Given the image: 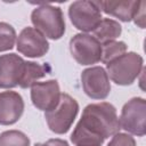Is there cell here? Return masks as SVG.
I'll return each mask as SVG.
<instances>
[{
	"label": "cell",
	"instance_id": "cell-1",
	"mask_svg": "<svg viewBox=\"0 0 146 146\" xmlns=\"http://www.w3.org/2000/svg\"><path fill=\"white\" fill-rule=\"evenodd\" d=\"M120 129L116 108L112 104H89L71 135V141L74 146H102L106 138L120 132Z\"/></svg>",
	"mask_w": 146,
	"mask_h": 146
},
{
	"label": "cell",
	"instance_id": "cell-4",
	"mask_svg": "<svg viewBox=\"0 0 146 146\" xmlns=\"http://www.w3.org/2000/svg\"><path fill=\"white\" fill-rule=\"evenodd\" d=\"M143 57L133 51L124 52L106 64L108 78L119 86H129L135 82L143 70Z\"/></svg>",
	"mask_w": 146,
	"mask_h": 146
},
{
	"label": "cell",
	"instance_id": "cell-2",
	"mask_svg": "<svg viewBox=\"0 0 146 146\" xmlns=\"http://www.w3.org/2000/svg\"><path fill=\"white\" fill-rule=\"evenodd\" d=\"M46 74L44 66L34 62H26L16 54L0 56V88L2 89L17 86L23 89L30 88Z\"/></svg>",
	"mask_w": 146,
	"mask_h": 146
},
{
	"label": "cell",
	"instance_id": "cell-14",
	"mask_svg": "<svg viewBox=\"0 0 146 146\" xmlns=\"http://www.w3.org/2000/svg\"><path fill=\"white\" fill-rule=\"evenodd\" d=\"M94 36L100 42L105 43L108 41H113L121 35L122 27L119 22L111 18H103L97 27L92 31Z\"/></svg>",
	"mask_w": 146,
	"mask_h": 146
},
{
	"label": "cell",
	"instance_id": "cell-7",
	"mask_svg": "<svg viewBox=\"0 0 146 146\" xmlns=\"http://www.w3.org/2000/svg\"><path fill=\"white\" fill-rule=\"evenodd\" d=\"M68 17L73 26L81 32H92L103 19L97 1H74L68 7Z\"/></svg>",
	"mask_w": 146,
	"mask_h": 146
},
{
	"label": "cell",
	"instance_id": "cell-19",
	"mask_svg": "<svg viewBox=\"0 0 146 146\" xmlns=\"http://www.w3.org/2000/svg\"><path fill=\"white\" fill-rule=\"evenodd\" d=\"M145 2L144 1H139V5L137 7V10L133 15V21L136 23V25H138L139 27L144 29L145 27Z\"/></svg>",
	"mask_w": 146,
	"mask_h": 146
},
{
	"label": "cell",
	"instance_id": "cell-9",
	"mask_svg": "<svg viewBox=\"0 0 146 146\" xmlns=\"http://www.w3.org/2000/svg\"><path fill=\"white\" fill-rule=\"evenodd\" d=\"M81 83L84 94L91 99H105L110 95V78L102 66H92L83 70L81 73Z\"/></svg>",
	"mask_w": 146,
	"mask_h": 146
},
{
	"label": "cell",
	"instance_id": "cell-5",
	"mask_svg": "<svg viewBox=\"0 0 146 146\" xmlns=\"http://www.w3.org/2000/svg\"><path fill=\"white\" fill-rule=\"evenodd\" d=\"M79 113L78 102L67 94H62L59 103L55 108L44 113V119L48 128L57 133H66L72 127L76 115Z\"/></svg>",
	"mask_w": 146,
	"mask_h": 146
},
{
	"label": "cell",
	"instance_id": "cell-10",
	"mask_svg": "<svg viewBox=\"0 0 146 146\" xmlns=\"http://www.w3.org/2000/svg\"><path fill=\"white\" fill-rule=\"evenodd\" d=\"M16 47L18 52L31 58L42 57L49 50V43L46 36L34 27H25L21 31Z\"/></svg>",
	"mask_w": 146,
	"mask_h": 146
},
{
	"label": "cell",
	"instance_id": "cell-20",
	"mask_svg": "<svg viewBox=\"0 0 146 146\" xmlns=\"http://www.w3.org/2000/svg\"><path fill=\"white\" fill-rule=\"evenodd\" d=\"M34 146H68V144L66 140L55 138V139H49L46 143H36Z\"/></svg>",
	"mask_w": 146,
	"mask_h": 146
},
{
	"label": "cell",
	"instance_id": "cell-6",
	"mask_svg": "<svg viewBox=\"0 0 146 146\" xmlns=\"http://www.w3.org/2000/svg\"><path fill=\"white\" fill-rule=\"evenodd\" d=\"M120 127L131 135L143 137L146 133V100L133 97L128 100L121 111Z\"/></svg>",
	"mask_w": 146,
	"mask_h": 146
},
{
	"label": "cell",
	"instance_id": "cell-12",
	"mask_svg": "<svg viewBox=\"0 0 146 146\" xmlns=\"http://www.w3.org/2000/svg\"><path fill=\"white\" fill-rule=\"evenodd\" d=\"M24 112L23 97L16 91L0 92V124L10 125L16 123Z\"/></svg>",
	"mask_w": 146,
	"mask_h": 146
},
{
	"label": "cell",
	"instance_id": "cell-15",
	"mask_svg": "<svg viewBox=\"0 0 146 146\" xmlns=\"http://www.w3.org/2000/svg\"><path fill=\"white\" fill-rule=\"evenodd\" d=\"M127 51V44L123 41H108L102 43V58L100 62L104 64H108L113 59L123 55Z\"/></svg>",
	"mask_w": 146,
	"mask_h": 146
},
{
	"label": "cell",
	"instance_id": "cell-8",
	"mask_svg": "<svg viewBox=\"0 0 146 146\" xmlns=\"http://www.w3.org/2000/svg\"><path fill=\"white\" fill-rule=\"evenodd\" d=\"M70 50L73 58L81 65H92L102 58V43L87 33L75 34L70 40Z\"/></svg>",
	"mask_w": 146,
	"mask_h": 146
},
{
	"label": "cell",
	"instance_id": "cell-13",
	"mask_svg": "<svg viewBox=\"0 0 146 146\" xmlns=\"http://www.w3.org/2000/svg\"><path fill=\"white\" fill-rule=\"evenodd\" d=\"M98 7L105 14L114 16L122 22H130L137 10L139 1L120 0V1H97Z\"/></svg>",
	"mask_w": 146,
	"mask_h": 146
},
{
	"label": "cell",
	"instance_id": "cell-18",
	"mask_svg": "<svg viewBox=\"0 0 146 146\" xmlns=\"http://www.w3.org/2000/svg\"><path fill=\"white\" fill-rule=\"evenodd\" d=\"M107 146H136V140L128 133L117 132L112 137Z\"/></svg>",
	"mask_w": 146,
	"mask_h": 146
},
{
	"label": "cell",
	"instance_id": "cell-16",
	"mask_svg": "<svg viewBox=\"0 0 146 146\" xmlns=\"http://www.w3.org/2000/svg\"><path fill=\"white\" fill-rule=\"evenodd\" d=\"M0 146H30V139L19 130H7L0 133Z\"/></svg>",
	"mask_w": 146,
	"mask_h": 146
},
{
	"label": "cell",
	"instance_id": "cell-17",
	"mask_svg": "<svg viewBox=\"0 0 146 146\" xmlns=\"http://www.w3.org/2000/svg\"><path fill=\"white\" fill-rule=\"evenodd\" d=\"M15 42H16L15 29L6 22H0V52L13 49Z\"/></svg>",
	"mask_w": 146,
	"mask_h": 146
},
{
	"label": "cell",
	"instance_id": "cell-11",
	"mask_svg": "<svg viewBox=\"0 0 146 146\" xmlns=\"http://www.w3.org/2000/svg\"><path fill=\"white\" fill-rule=\"evenodd\" d=\"M60 90L57 80L35 82L31 87V100L40 111H51L60 99Z\"/></svg>",
	"mask_w": 146,
	"mask_h": 146
},
{
	"label": "cell",
	"instance_id": "cell-3",
	"mask_svg": "<svg viewBox=\"0 0 146 146\" xmlns=\"http://www.w3.org/2000/svg\"><path fill=\"white\" fill-rule=\"evenodd\" d=\"M31 22L35 30L51 40H58L65 33V19L59 7L43 3L34 8Z\"/></svg>",
	"mask_w": 146,
	"mask_h": 146
}]
</instances>
